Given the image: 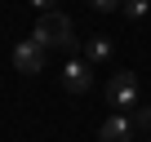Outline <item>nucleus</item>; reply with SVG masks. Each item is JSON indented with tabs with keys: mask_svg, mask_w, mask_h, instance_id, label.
Instances as JSON below:
<instances>
[{
	"mask_svg": "<svg viewBox=\"0 0 151 142\" xmlns=\"http://www.w3.org/2000/svg\"><path fill=\"white\" fill-rule=\"evenodd\" d=\"M85 58H89V62H107V58H111V40H107V36H89V40H85Z\"/></svg>",
	"mask_w": 151,
	"mask_h": 142,
	"instance_id": "obj_6",
	"label": "nucleus"
},
{
	"mask_svg": "<svg viewBox=\"0 0 151 142\" xmlns=\"http://www.w3.org/2000/svg\"><path fill=\"white\" fill-rule=\"evenodd\" d=\"M129 111H133V115H129V120H133V129H147V133H151V107H142V102H138V107H129Z\"/></svg>",
	"mask_w": 151,
	"mask_h": 142,
	"instance_id": "obj_8",
	"label": "nucleus"
},
{
	"mask_svg": "<svg viewBox=\"0 0 151 142\" xmlns=\"http://www.w3.org/2000/svg\"><path fill=\"white\" fill-rule=\"evenodd\" d=\"M31 5H36V9L45 14V9H53V5H58V0H31Z\"/></svg>",
	"mask_w": 151,
	"mask_h": 142,
	"instance_id": "obj_10",
	"label": "nucleus"
},
{
	"mask_svg": "<svg viewBox=\"0 0 151 142\" xmlns=\"http://www.w3.org/2000/svg\"><path fill=\"white\" fill-rule=\"evenodd\" d=\"M45 53H49V49H45L36 36H31V40H18V44H14V67L22 71V76H40V71H45Z\"/></svg>",
	"mask_w": 151,
	"mask_h": 142,
	"instance_id": "obj_3",
	"label": "nucleus"
},
{
	"mask_svg": "<svg viewBox=\"0 0 151 142\" xmlns=\"http://www.w3.org/2000/svg\"><path fill=\"white\" fill-rule=\"evenodd\" d=\"M45 49H58V53H71L76 49V27H71V18L62 14V9H45L40 18H36V31H31Z\"/></svg>",
	"mask_w": 151,
	"mask_h": 142,
	"instance_id": "obj_1",
	"label": "nucleus"
},
{
	"mask_svg": "<svg viewBox=\"0 0 151 142\" xmlns=\"http://www.w3.org/2000/svg\"><path fill=\"white\" fill-rule=\"evenodd\" d=\"M62 89L67 93H89L93 89V62L89 58H67V67H62Z\"/></svg>",
	"mask_w": 151,
	"mask_h": 142,
	"instance_id": "obj_4",
	"label": "nucleus"
},
{
	"mask_svg": "<svg viewBox=\"0 0 151 142\" xmlns=\"http://www.w3.org/2000/svg\"><path fill=\"white\" fill-rule=\"evenodd\" d=\"M120 14H124L129 22H142V18L151 14V0H120Z\"/></svg>",
	"mask_w": 151,
	"mask_h": 142,
	"instance_id": "obj_7",
	"label": "nucleus"
},
{
	"mask_svg": "<svg viewBox=\"0 0 151 142\" xmlns=\"http://www.w3.org/2000/svg\"><path fill=\"white\" fill-rule=\"evenodd\" d=\"M89 5H93L98 14H111V9H120V0H89Z\"/></svg>",
	"mask_w": 151,
	"mask_h": 142,
	"instance_id": "obj_9",
	"label": "nucleus"
},
{
	"mask_svg": "<svg viewBox=\"0 0 151 142\" xmlns=\"http://www.w3.org/2000/svg\"><path fill=\"white\" fill-rule=\"evenodd\" d=\"M107 107L111 111L138 107V76H133V71H116V76L107 80Z\"/></svg>",
	"mask_w": 151,
	"mask_h": 142,
	"instance_id": "obj_2",
	"label": "nucleus"
},
{
	"mask_svg": "<svg viewBox=\"0 0 151 142\" xmlns=\"http://www.w3.org/2000/svg\"><path fill=\"white\" fill-rule=\"evenodd\" d=\"M133 120L124 115V111H111L107 120H102V129H98V142H133Z\"/></svg>",
	"mask_w": 151,
	"mask_h": 142,
	"instance_id": "obj_5",
	"label": "nucleus"
}]
</instances>
